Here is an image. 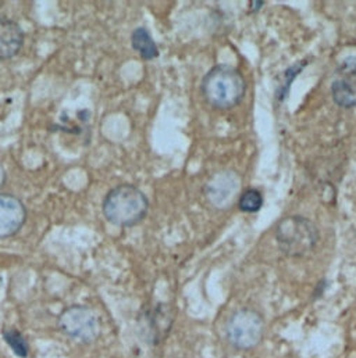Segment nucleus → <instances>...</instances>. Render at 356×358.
Masks as SVG:
<instances>
[{"label":"nucleus","mask_w":356,"mask_h":358,"mask_svg":"<svg viewBox=\"0 0 356 358\" xmlns=\"http://www.w3.org/2000/svg\"><path fill=\"white\" fill-rule=\"evenodd\" d=\"M331 96L343 108L356 107V57L350 56L337 67L331 83Z\"/></svg>","instance_id":"6"},{"label":"nucleus","mask_w":356,"mask_h":358,"mask_svg":"<svg viewBox=\"0 0 356 358\" xmlns=\"http://www.w3.org/2000/svg\"><path fill=\"white\" fill-rule=\"evenodd\" d=\"M4 341L8 343L11 350L18 356V357H27L28 355V346L22 335L17 331H4Z\"/></svg>","instance_id":"12"},{"label":"nucleus","mask_w":356,"mask_h":358,"mask_svg":"<svg viewBox=\"0 0 356 358\" xmlns=\"http://www.w3.org/2000/svg\"><path fill=\"white\" fill-rule=\"evenodd\" d=\"M27 220L25 206L11 194H0V239L15 235Z\"/></svg>","instance_id":"8"},{"label":"nucleus","mask_w":356,"mask_h":358,"mask_svg":"<svg viewBox=\"0 0 356 358\" xmlns=\"http://www.w3.org/2000/svg\"><path fill=\"white\" fill-rule=\"evenodd\" d=\"M263 206V194L258 189L245 190L238 200V207L242 213H258Z\"/></svg>","instance_id":"11"},{"label":"nucleus","mask_w":356,"mask_h":358,"mask_svg":"<svg viewBox=\"0 0 356 358\" xmlns=\"http://www.w3.org/2000/svg\"><path fill=\"white\" fill-rule=\"evenodd\" d=\"M240 187V179L231 171L214 174L205 186V194L210 204L217 208H226L234 200Z\"/></svg>","instance_id":"7"},{"label":"nucleus","mask_w":356,"mask_h":358,"mask_svg":"<svg viewBox=\"0 0 356 358\" xmlns=\"http://www.w3.org/2000/svg\"><path fill=\"white\" fill-rule=\"evenodd\" d=\"M200 90L209 106L217 110H230L242 101L247 81L237 69L220 64L203 77Z\"/></svg>","instance_id":"1"},{"label":"nucleus","mask_w":356,"mask_h":358,"mask_svg":"<svg viewBox=\"0 0 356 358\" xmlns=\"http://www.w3.org/2000/svg\"><path fill=\"white\" fill-rule=\"evenodd\" d=\"M275 239L285 256L302 257L315 249L319 231L310 220L302 215H291L282 218L277 225Z\"/></svg>","instance_id":"3"},{"label":"nucleus","mask_w":356,"mask_h":358,"mask_svg":"<svg viewBox=\"0 0 356 358\" xmlns=\"http://www.w3.org/2000/svg\"><path fill=\"white\" fill-rule=\"evenodd\" d=\"M60 329L71 339L90 343L100 334V322L97 315L84 306H71L59 317Z\"/></svg>","instance_id":"5"},{"label":"nucleus","mask_w":356,"mask_h":358,"mask_svg":"<svg viewBox=\"0 0 356 358\" xmlns=\"http://www.w3.org/2000/svg\"><path fill=\"white\" fill-rule=\"evenodd\" d=\"M263 331V318L249 308L233 314L227 324V338L230 343L241 350H249L258 346L262 341Z\"/></svg>","instance_id":"4"},{"label":"nucleus","mask_w":356,"mask_h":358,"mask_svg":"<svg viewBox=\"0 0 356 358\" xmlns=\"http://www.w3.org/2000/svg\"><path fill=\"white\" fill-rule=\"evenodd\" d=\"M4 180H6V171H4V169H3V166L0 164V187L3 186V183H4Z\"/></svg>","instance_id":"13"},{"label":"nucleus","mask_w":356,"mask_h":358,"mask_svg":"<svg viewBox=\"0 0 356 358\" xmlns=\"http://www.w3.org/2000/svg\"><path fill=\"white\" fill-rule=\"evenodd\" d=\"M24 45V31L13 20L0 18V60L14 57Z\"/></svg>","instance_id":"9"},{"label":"nucleus","mask_w":356,"mask_h":358,"mask_svg":"<svg viewBox=\"0 0 356 358\" xmlns=\"http://www.w3.org/2000/svg\"><path fill=\"white\" fill-rule=\"evenodd\" d=\"M149 210V200L145 193L132 185H120L111 189L102 206L104 218L121 228H130L141 222Z\"/></svg>","instance_id":"2"},{"label":"nucleus","mask_w":356,"mask_h":358,"mask_svg":"<svg viewBox=\"0 0 356 358\" xmlns=\"http://www.w3.org/2000/svg\"><path fill=\"white\" fill-rule=\"evenodd\" d=\"M131 45H132L134 50L137 53H139V56L144 60H153L159 56L158 46H156L151 32L144 27H139L132 32Z\"/></svg>","instance_id":"10"}]
</instances>
